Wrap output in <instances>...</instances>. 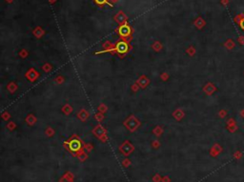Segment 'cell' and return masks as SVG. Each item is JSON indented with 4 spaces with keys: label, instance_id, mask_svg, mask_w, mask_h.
I'll list each match as a JSON object with an SVG mask.
<instances>
[{
    "label": "cell",
    "instance_id": "obj_1",
    "mask_svg": "<svg viewBox=\"0 0 244 182\" xmlns=\"http://www.w3.org/2000/svg\"><path fill=\"white\" fill-rule=\"evenodd\" d=\"M120 34L122 35H128L130 34V29L127 26H123L120 28Z\"/></svg>",
    "mask_w": 244,
    "mask_h": 182
},
{
    "label": "cell",
    "instance_id": "obj_4",
    "mask_svg": "<svg viewBox=\"0 0 244 182\" xmlns=\"http://www.w3.org/2000/svg\"><path fill=\"white\" fill-rule=\"evenodd\" d=\"M96 2H97L98 4H103V3L106 2V0H96Z\"/></svg>",
    "mask_w": 244,
    "mask_h": 182
},
{
    "label": "cell",
    "instance_id": "obj_2",
    "mask_svg": "<svg viewBox=\"0 0 244 182\" xmlns=\"http://www.w3.org/2000/svg\"><path fill=\"white\" fill-rule=\"evenodd\" d=\"M118 48L120 49L119 51H125V49H126V44L125 43H119L118 44Z\"/></svg>",
    "mask_w": 244,
    "mask_h": 182
},
{
    "label": "cell",
    "instance_id": "obj_3",
    "mask_svg": "<svg viewBox=\"0 0 244 182\" xmlns=\"http://www.w3.org/2000/svg\"><path fill=\"white\" fill-rule=\"evenodd\" d=\"M240 27H241V29L244 30V18L240 21Z\"/></svg>",
    "mask_w": 244,
    "mask_h": 182
}]
</instances>
